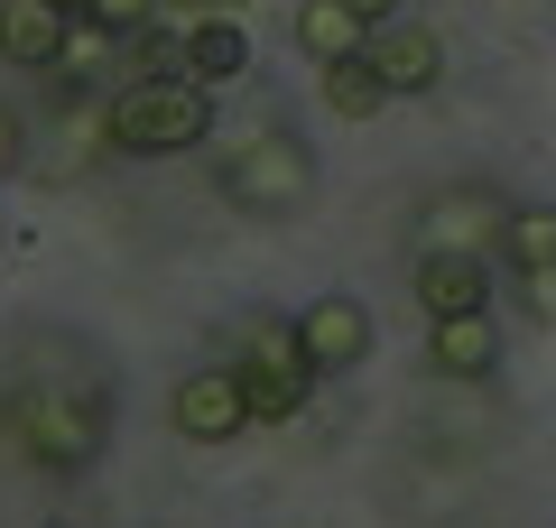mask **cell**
<instances>
[{
	"instance_id": "obj_11",
	"label": "cell",
	"mask_w": 556,
	"mask_h": 528,
	"mask_svg": "<svg viewBox=\"0 0 556 528\" xmlns=\"http://www.w3.org/2000/svg\"><path fill=\"white\" fill-rule=\"evenodd\" d=\"M241 65H251V38H241V20H223V10L177 38V75H195V84H232Z\"/></svg>"
},
{
	"instance_id": "obj_7",
	"label": "cell",
	"mask_w": 556,
	"mask_h": 528,
	"mask_svg": "<svg viewBox=\"0 0 556 528\" xmlns=\"http://www.w3.org/2000/svg\"><path fill=\"white\" fill-rule=\"evenodd\" d=\"M298 343L316 372H353L362 352H371V306L362 297H316V306L298 315Z\"/></svg>"
},
{
	"instance_id": "obj_1",
	"label": "cell",
	"mask_w": 556,
	"mask_h": 528,
	"mask_svg": "<svg viewBox=\"0 0 556 528\" xmlns=\"http://www.w3.org/2000/svg\"><path fill=\"white\" fill-rule=\"evenodd\" d=\"M10 436L47 473H93L112 445V390L102 380H20L10 390Z\"/></svg>"
},
{
	"instance_id": "obj_12",
	"label": "cell",
	"mask_w": 556,
	"mask_h": 528,
	"mask_svg": "<svg viewBox=\"0 0 556 528\" xmlns=\"http://www.w3.org/2000/svg\"><path fill=\"white\" fill-rule=\"evenodd\" d=\"M427 362H437L445 380H492V362H501L492 315H445V325L427 334Z\"/></svg>"
},
{
	"instance_id": "obj_8",
	"label": "cell",
	"mask_w": 556,
	"mask_h": 528,
	"mask_svg": "<svg viewBox=\"0 0 556 528\" xmlns=\"http://www.w3.org/2000/svg\"><path fill=\"white\" fill-rule=\"evenodd\" d=\"M417 306H427V325H445V315H492V269L464 251H417Z\"/></svg>"
},
{
	"instance_id": "obj_16",
	"label": "cell",
	"mask_w": 556,
	"mask_h": 528,
	"mask_svg": "<svg viewBox=\"0 0 556 528\" xmlns=\"http://www.w3.org/2000/svg\"><path fill=\"white\" fill-rule=\"evenodd\" d=\"M519 278V306L538 315V325H556V269H510Z\"/></svg>"
},
{
	"instance_id": "obj_5",
	"label": "cell",
	"mask_w": 556,
	"mask_h": 528,
	"mask_svg": "<svg viewBox=\"0 0 556 528\" xmlns=\"http://www.w3.org/2000/svg\"><path fill=\"white\" fill-rule=\"evenodd\" d=\"M241 427H251V390H241L232 362L177 380V436H195V445H232Z\"/></svg>"
},
{
	"instance_id": "obj_3",
	"label": "cell",
	"mask_w": 556,
	"mask_h": 528,
	"mask_svg": "<svg viewBox=\"0 0 556 528\" xmlns=\"http://www.w3.org/2000/svg\"><path fill=\"white\" fill-rule=\"evenodd\" d=\"M306 196H316V149H306L298 130H251L232 158H223V204L232 214H306Z\"/></svg>"
},
{
	"instance_id": "obj_4",
	"label": "cell",
	"mask_w": 556,
	"mask_h": 528,
	"mask_svg": "<svg viewBox=\"0 0 556 528\" xmlns=\"http://www.w3.org/2000/svg\"><path fill=\"white\" fill-rule=\"evenodd\" d=\"M232 372H241V390H251V427H288V417L306 408V390H316V362H306L298 325H269V315H260L251 352H241Z\"/></svg>"
},
{
	"instance_id": "obj_21",
	"label": "cell",
	"mask_w": 556,
	"mask_h": 528,
	"mask_svg": "<svg viewBox=\"0 0 556 528\" xmlns=\"http://www.w3.org/2000/svg\"><path fill=\"white\" fill-rule=\"evenodd\" d=\"M47 528H84V519H47Z\"/></svg>"
},
{
	"instance_id": "obj_2",
	"label": "cell",
	"mask_w": 556,
	"mask_h": 528,
	"mask_svg": "<svg viewBox=\"0 0 556 528\" xmlns=\"http://www.w3.org/2000/svg\"><path fill=\"white\" fill-rule=\"evenodd\" d=\"M112 149H130V158H186V149H204L214 139V84H195V75H139V84H121L112 93Z\"/></svg>"
},
{
	"instance_id": "obj_20",
	"label": "cell",
	"mask_w": 556,
	"mask_h": 528,
	"mask_svg": "<svg viewBox=\"0 0 556 528\" xmlns=\"http://www.w3.org/2000/svg\"><path fill=\"white\" fill-rule=\"evenodd\" d=\"M47 10H65V20H93V0H47Z\"/></svg>"
},
{
	"instance_id": "obj_14",
	"label": "cell",
	"mask_w": 556,
	"mask_h": 528,
	"mask_svg": "<svg viewBox=\"0 0 556 528\" xmlns=\"http://www.w3.org/2000/svg\"><path fill=\"white\" fill-rule=\"evenodd\" d=\"M501 260L510 269H556V204H510L501 214Z\"/></svg>"
},
{
	"instance_id": "obj_18",
	"label": "cell",
	"mask_w": 556,
	"mask_h": 528,
	"mask_svg": "<svg viewBox=\"0 0 556 528\" xmlns=\"http://www.w3.org/2000/svg\"><path fill=\"white\" fill-rule=\"evenodd\" d=\"M362 28H390V20H408V0H343Z\"/></svg>"
},
{
	"instance_id": "obj_9",
	"label": "cell",
	"mask_w": 556,
	"mask_h": 528,
	"mask_svg": "<svg viewBox=\"0 0 556 528\" xmlns=\"http://www.w3.org/2000/svg\"><path fill=\"white\" fill-rule=\"evenodd\" d=\"M501 214H510L501 196H437V204H427V223H417V251L482 260V251H501Z\"/></svg>"
},
{
	"instance_id": "obj_15",
	"label": "cell",
	"mask_w": 556,
	"mask_h": 528,
	"mask_svg": "<svg viewBox=\"0 0 556 528\" xmlns=\"http://www.w3.org/2000/svg\"><path fill=\"white\" fill-rule=\"evenodd\" d=\"M325 102H334V121H371L390 93H380L371 56H334V65H325Z\"/></svg>"
},
{
	"instance_id": "obj_19",
	"label": "cell",
	"mask_w": 556,
	"mask_h": 528,
	"mask_svg": "<svg viewBox=\"0 0 556 528\" xmlns=\"http://www.w3.org/2000/svg\"><path fill=\"white\" fill-rule=\"evenodd\" d=\"M20 176V112H0V186Z\"/></svg>"
},
{
	"instance_id": "obj_10",
	"label": "cell",
	"mask_w": 556,
	"mask_h": 528,
	"mask_svg": "<svg viewBox=\"0 0 556 528\" xmlns=\"http://www.w3.org/2000/svg\"><path fill=\"white\" fill-rule=\"evenodd\" d=\"M65 47H75V20L65 10H47V0H0V56L10 65L47 75V65H65Z\"/></svg>"
},
{
	"instance_id": "obj_13",
	"label": "cell",
	"mask_w": 556,
	"mask_h": 528,
	"mask_svg": "<svg viewBox=\"0 0 556 528\" xmlns=\"http://www.w3.org/2000/svg\"><path fill=\"white\" fill-rule=\"evenodd\" d=\"M298 47H306L316 65H334V56H362V47H371V28H362L343 0H298Z\"/></svg>"
},
{
	"instance_id": "obj_6",
	"label": "cell",
	"mask_w": 556,
	"mask_h": 528,
	"mask_svg": "<svg viewBox=\"0 0 556 528\" xmlns=\"http://www.w3.org/2000/svg\"><path fill=\"white\" fill-rule=\"evenodd\" d=\"M371 75H380V93H437V75H445V38L427 20H390V28H371Z\"/></svg>"
},
{
	"instance_id": "obj_17",
	"label": "cell",
	"mask_w": 556,
	"mask_h": 528,
	"mask_svg": "<svg viewBox=\"0 0 556 528\" xmlns=\"http://www.w3.org/2000/svg\"><path fill=\"white\" fill-rule=\"evenodd\" d=\"M149 10H159V0H93L102 28H149Z\"/></svg>"
}]
</instances>
